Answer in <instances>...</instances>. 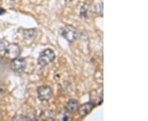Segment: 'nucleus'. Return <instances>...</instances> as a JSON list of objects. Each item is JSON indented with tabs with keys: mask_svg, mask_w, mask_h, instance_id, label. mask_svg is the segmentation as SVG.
Instances as JSON below:
<instances>
[{
	"mask_svg": "<svg viewBox=\"0 0 148 121\" xmlns=\"http://www.w3.org/2000/svg\"><path fill=\"white\" fill-rule=\"evenodd\" d=\"M12 120H31L29 117H25V116H17L16 117H14Z\"/></svg>",
	"mask_w": 148,
	"mask_h": 121,
	"instance_id": "10",
	"label": "nucleus"
},
{
	"mask_svg": "<svg viewBox=\"0 0 148 121\" xmlns=\"http://www.w3.org/2000/svg\"><path fill=\"white\" fill-rule=\"evenodd\" d=\"M20 53H21V48H20L18 44L9 43L7 45L3 54L7 58L10 59V60H13L15 58L18 57Z\"/></svg>",
	"mask_w": 148,
	"mask_h": 121,
	"instance_id": "3",
	"label": "nucleus"
},
{
	"mask_svg": "<svg viewBox=\"0 0 148 121\" xmlns=\"http://www.w3.org/2000/svg\"><path fill=\"white\" fill-rule=\"evenodd\" d=\"M1 1H2V0H0V2H1Z\"/></svg>",
	"mask_w": 148,
	"mask_h": 121,
	"instance_id": "15",
	"label": "nucleus"
},
{
	"mask_svg": "<svg viewBox=\"0 0 148 121\" xmlns=\"http://www.w3.org/2000/svg\"><path fill=\"white\" fill-rule=\"evenodd\" d=\"M95 105L94 103H92L91 101L90 102H86L84 103L82 105L78 107V114L82 118H84L86 116H87L88 114H90V112L92 111V110L95 108Z\"/></svg>",
	"mask_w": 148,
	"mask_h": 121,
	"instance_id": "6",
	"label": "nucleus"
},
{
	"mask_svg": "<svg viewBox=\"0 0 148 121\" xmlns=\"http://www.w3.org/2000/svg\"><path fill=\"white\" fill-rule=\"evenodd\" d=\"M11 68L16 73H22L25 71L27 68V62L24 58L16 57L12 60L11 62Z\"/></svg>",
	"mask_w": 148,
	"mask_h": 121,
	"instance_id": "5",
	"label": "nucleus"
},
{
	"mask_svg": "<svg viewBox=\"0 0 148 121\" xmlns=\"http://www.w3.org/2000/svg\"><path fill=\"white\" fill-rule=\"evenodd\" d=\"M53 95L52 89L48 85H42L37 89V96L39 100L41 101H48Z\"/></svg>",
	"mask_w": 148,
	"mask_h": 121,
	"instance_id": "4",
	"label": "nucleus"
},
{
	"mask_svg": "<svg viewBox=\"0 0 148 121\" xmlns=\"http://www.w3.org/2000/svg\"><path fill=\"white\" fill-rule=\"evenodd\" d=\"M61 35L67 41H69V43H73L75 40H77V39L78 37V32L75 27L68 25V26H65L62 28Z\"/></svg>",
	"mask_w": 148,
	"mask_h": 121,
	"instance_id": "2",
	"label": "nucleus"
},
{
	"mask_svg": "<svg viewBox=\"0 0 148 121\" xmlns=\"http://www.w3.org/2000/svg\"><path fill=\"white\" fill-rule=\"evenodd\" d=\"M3 13H5V10L3 8H0V15H2Z\"/></svg>",
	"mask_w": 148,
	"mask_h": 121,
	"instance_id": "12",
	"label": "nucleus"
},
{
	"mask_svg": "<svg viewBox=\"0 0 148 121\" xmlns=\"http://www.w3.org/2000/svg\"><path fill=\"white\" fill-rule=\"evenodd\" d=\"M67 2H72V1H73V0H66Z\"/></svg>",
	"mask_w": 148,
	"mask_h": 121,
	"instance_id": "13",
	"label": "nucleus"
},
{
	"mask_svg": "<svg viewBox=\"0 0 148 121\" xmlns=\"http://www.w3.org/2000/svg\"><path fill=\"white\" fill-rule=\"evenodd\" d=\"M37 30L36 29H28V30H24L23 33H22V35L25 40H31L33 39L36 36Z\"/></svg>",
	"mask_w": 148,
	"mask_h": 121,
	"instance_id": "8",
	"label": "nucleus"
},
{
	"mask_svg": "<svg viewBox=\"0 0 148 121\" xmlns=\"http://www.w3.org/2000/svg\"><path fill=\"white\" fill-rule=\"evenodd\" d=\"M78 107H79V103H78L77 100H76V99L69 100L67 103V105H66V109L70 113H74V112L77 111Z\"/></svg>",
	"mask_w": 148,
	"mask_h": 121,
	"instance_id": "7",
	"label": "nucleus"
},
{
	"mask_svg": "<svg viewBox=\"0 0 148 121\" xmlns=\"http://www.w3.org/2000/svg\"><path fill=\"white\" fill-rule=\"evenodd\" d=\"M6 47H7V44H6L5 41L0 39V53H4Z\"/></svg>",
	"mask_w": 148,
	"mask_h": 121,
	"instance_id": "9",
	"label": "nucleus"
},
{
	"mask_svg": "<svg viewBox=\"0 0 148 121\" xmlns=\"http://www.w3.org/2000/svg\"><path fill=\"white\" fill-rule=\"evenodd\" d=\"M11 1H16V0H11Z\"/></svg>",
	"mask_w": 148,
	"mask_h": 121,
	"instance_id": "14",
	"label": "nucleus"
},
{
	"mask_svg": "<svg viewBox=\"0 0 148 121\" xmlns=\"http://www.w3.org/2000/svg\"><path fill=\"white\" fill-rule=\"evenodd\" d=\"M6 92V86L3 84L0 83V94H3Z\"/></svg>",
	"mask_w": 148,
	"mask_h": 121,
	"instance_id": "11",
	"label": "nucleus"
},
{
	"mask_svg": "<svg viewBox=\"0 0 148 121\" xmlns=\"http://www.w3.org/2000/svg\"><path fill=\"white\" fill-rule=\"evenodd\" d=\"M55 59V53L52 49L46 48L43 52L40 53V56L38 57V65L41 67H44L47 66L51 62H53V60Z\"/></svg>",
	"mask_w": 148,
	"mask_h": 121,
	"instance_id": "1",
	"label": "nucleus"
}]
</instances>
